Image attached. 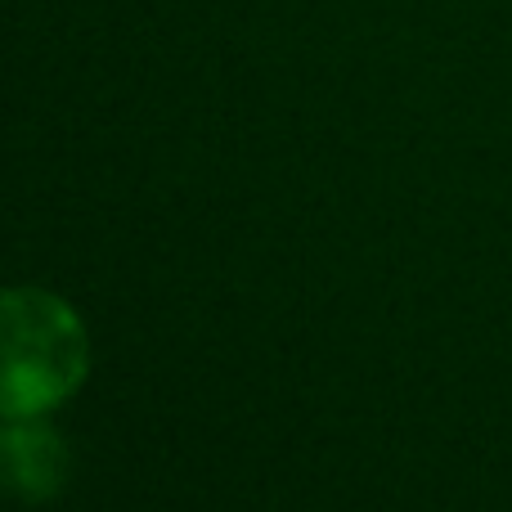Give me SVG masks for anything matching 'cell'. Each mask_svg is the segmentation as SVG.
<instances>
[{"mask_svg":"<svg viewBox=\"0 0 512 512\" xmlns=\"http://www.w3.org/2000/svg\"><path fill=\"white\" fill-rule=\"evenodd\" d=\"M90 373L81 315L45 288L0 292V418H45Z\"/></svg>","mask_w":512,"mask_h":512,"instance_id":"6da1fadb","label":"cell"},{"mask_svg":"<svg viewBox=\"0 0 512 512\" xmlns=\"http://www.w3.org/2000/svg\"><path fill=\"white\" fill-rule=\"evenodd\" d=\"M68 477V445L45 418H9L0 432V481L18 499H50Z\"/></svg>","mask_w":512,"mask_h":512,"instance_id":"7a4b0ae2","label":"cell"}]
</instances>
